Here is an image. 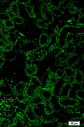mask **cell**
Returning a JSON list of instances; mask_svg holds the SVG:
<instances>
[{"label":"cell","instance_id":"6da1fadb","mask_svg":"<svg viewBox=\"0 0 84 127\" xmlns=\"http://www.w3.org/2000/svg\"><path fill=\"white\" fill-rule=\"evenodd\" d=\"M18 103L14 96H2L0 98V116L11 118L18 111Z\"/></svg>","mask_w":84,"mask_h":127},{"label":"cell","instance_id":"7a4b0ae2","mask_svg":"<svg viewBox=\"0 0 84 127\" xmlns=\"http://www.w3.org/2000/svg\"><path fill=\"white\" fill-rule=\"evenodd\" d=\"M56 67L54 64L48 69L42 77L41 81L42 88H45L54 90L58 82L55 79L54 73Z\"/></svg>","mask_w":84,"mask_h":127},{"label":"cell","instance_id":"3957f363","mask_svg":"<svg viewBox=\"0 0 84 127\" xmlns=\"http://www.w3.org/2000/svg\"><path fill=\"white\" fill-rule=\"evenodd\" d=\"M21 46H24L25 48V50L22 52L26 55L41 49L38 45L37 40L28 39L24 40Z\"/></svg>","mask_w":84,"mask_h":127},{"label":"cell","instance_id":"277c9868","mask_svg":"<svg viewBox=\"0 0 84 127\" xmlns=\"http://www.w3.org/2000/svg\"><path fill=\"white\" fill-rule=\"evenodd\" d=\"M26 56L27 60L31 62H41L47 56L42 49H41L36 51L27 54Z\"/></svg>","mask_w":84,"mask_h":127},{"label":"cell","instance_id":"5b68a950","mask_svg":"<svg viewBox=\"0 0 84 127\" xmlns=\"http://www.w3.org/2000/svg\"><path fill=\"white\" fill-rule=\"evenodd\" d=\"M73 82L71 81L65 82L61 87L58 92L59 96L62 98H68L73 87Z\"/></svg>","mask_w":84,"mask_h":127},{"label":"cell","instance_id":"8992f818","mask_svg":"<svg viewBox=\"0 0 84 127\" xmlns=\"http://www.w3.org/2000/svg\"><path fill=\"white\" fill-rule=\"evenodd\" d=\"M58 103L60 106L63 108L74 107L79 104V101L75 98H59Z\"/></svg>","mask_w":84,"mask_h":127},{"label":"cell","instance_id":"52a82bcc","mask_svg":"<svg viewBox=\"0 0 84 127\" xmlns=\"http://www.w3.org/2000/svg\"><path fill=\"white\" fill-rule=\"evenodd\" d=\"M53 33H49L47 31L43 30L40 34L37 39L38 44L40 48L42 49L49 43L50 36Z\"/></svg>","mask_w":84,"mask_h":127},{"label":"cell","instance_id":"ba28073f","mask_svg":"<svg viewBox=\"0 0 84 127\" xmlns=\"http://www.w3.org/2000/svg\"><path fill=\"white\" fill-rule=\"evenodd\" d=\"M81 55L80 54H76L69 56L67 60L66 66L72 68L75 70L78 68L81 61Z\"/></svg>","mask_w":84,"mask_h":127},{"label":"cell","instance_id":"9c48e42d","mask_svg":"<svg viewBox=\"0 0 84 127\" xmlns=\"http://www.w3.org/2000/svg\"><path fill=\"white\" fill-rule=\"evenodd\" d=\"M69 56L65 53L62 51L55 59V64L58 67H63L66 66Z\"/></svg>","mask_w":84,"mask_h":127},{"label":"cell","instance_id":"30bf717a","mask_svg":"<svg viewBox=\"0 0 84 127\" xmlns=\"http://www.w3.org/2000/svg\"><path fill=\"white\" fill-rule=\"evenodd\" d=\"M38 66L36 64L29 62L26 64L25 68V72L27 77H31L35 75L38 73Z\"/></svg>","mask_w":84,"mask_h":127},{"label":"cell","instance_id":"8fae6325","mask_svg":"<svg viewBox=\"0 0 84 127\" xmlns=\"http://www.w3.org/2000/svg\"><path fill=\"white\" fill-rule=\"evenodd\" d=\"M58 36L53 33L50 36V41L49 43L42 49L45 53L48 55L49 53L50 50L54 46L58 45Z\"/></svg>","mask_w":84,"mask_h":127},{"label":"cell","instance_id":"7c38bea8","mask_svg":"<svg viewBox=\"0 0 84 127\" xmlns=\"http://www.w3.org/2000/svg\"><path fill=\"white\" fill-rule=\"evenodd\" d=\"M63 69L64 74V77L63 78V82L71 81L73 82L75 70L72 67L67 66L63 67Z\"/></svg>","mask_w":84,"mask_h":127},{"label":"cell","instance_id":"4fadbf2b","mask_svg":"<svg viewBox=\"0 0 84 127\" xmlns=\"http://www.w3.org/2000/svg\"><path fill=\"white\" fill-rule=\"evenodd\" d=\"M28 84L29 86L37 90L42 88L41 80L36 75L30 77Z\"/></svg>","mask_w":84,"mask_h":127},{"label":"cell","instance_id":"5bb4252c","mask_svg":"<svg viewBox=\"0 0 84 127\" xmlns=\"http://www.w3.org/2000/svg\"><path fill=\"white\" fill-rule=\"evenodd\" d=\"M84 74L83 72L79 69L76 70L73 78V83L80 85L84 80Z\"/></svg>","mask_w":84,"mask_h":127},{"label":"cell","instance_id":"9a60e30c","mask_svg":"<svg viewBox=\"0 0 84 127\" xmlns=\"http://www.w3.org/2000/svg\"><path fill=\"white\" fill-rule=\"evenodd\" d=\"M41 96L44 100H50L54 95V90L45 88L40 89Z\"/></svg>","mask_w":84,"mask_h":127},{"label":"cell","instance_id":"2e32d148","mask_svg":"<svg viewBox=\"0 0 84 127\" xmlns=\"http://www.w3.org/2000/svg\"><path fill=\"white\" fill-rule=\"evenodd\" d=\"M32 105L34 113L37 117L40 118L45 115L43 103L37 105Z\"/></svg>","mask_w":84,"mask_h":127},{"label":"cell","instance_id":"e0dca14e","mask_svg":"<svg viewBox=\"0 0 84 127\" xmlns=\"http://www.w3.org/2000/svg\"><path fill=\"white\" fill-rule=\"evenodd\" d=\"M49 11L54 17H59L64 14L63 12L60 8L52 5L50 0H49Z\"/></svg>","mask_w":84,"mask_h":127},{"label":"cell","instance_id":"ac0fdd59","mask_svg":"<svg viewBox=\"0 0 84 127\" xmlns=\"http://www.w3.org/2000/svg\"><path fill=\"white\" fill-rule=\"evenodd\" d=\"M45 114L47 115H49L53 113L54 109L53 104L50 100H45L43 101Z\"/></svg>","mask_w":84,"mask_h":127},{"label":"cell","instance_id":"d6986e66","mask_svg":"<svg viewBox=\"0 0 84 127\" xmlns=\"http://www.w3.org/2000/svg\"><path fill=\"white\" fill-rule=\"evenodd\" d=\"M40 18L45 23L51 22L54 20V17L49 11L41 12Z\"/></svg>","mask_w":84,"mask_h":127},{"label":"cell","instance_id":"ffe728a7","mask_svg":"<svg viewBox=\"0 0 84 127\" xmlns=\"http://www.w3.org/2000/svg\"><path fill=\"white\" fill-rule=\"evenodd\" d=\"M24 7L30 17L36 19L37 18V16L35 12V5H31L30 4H26L24 5Z\"/></svg>","mask_w":84,"mask_h":127},{"label":"cell","instance_id":"44dd1931","mask_svg":"<svg viewBox=\"0 0 84 127\" xmlns=\"http://www.w3.org/2000/svg\"><path fill=\"white\" fill-rule=\"evenodd\" d=\"M78 19L75 25L77 27L84 26V8L81 7L80 8L78 11Z\"/></svg>","mask_w":84,"mask_h":127},{"label":"cell","instance_id":"7402d4cb","mask_svg":"<svg viewBox=\"0 0 84 127\" xmlns=\"http://www.w3.org/2000/svg\"><path fill=\"white\" fill-rule=\"evenodd\" d=\"M64 74L63 68L56 66L54 73V77L56 81L58 82L61 79H63Z\"/></svg>","mask_w":84,"mask_h":127},{"label":"cell","instance_id":"603a6c76","mask_svg":"<svg viewBox=\"0 0 84 127\" xmlns=\"http://www.w3.org/2000/svg\"><path fill=\"white\" fill-rule=\"evenodd\" d=\"M62 51V48L58 47L57 45H56L54 46L51 49L48 55H50V56L51 57L55 58V57L58 56Z\"/></svg>","mask_w":84,"mask_h":127},{"label":"cell","instance_id":"cb8c5ba5","mask_svg":"<svg viewBox=\"0 0 84 127\" xmlns=\"http://www.w3.org/2000/svg\"><path fill=\"white\" fill-rule=\"evenodd\" d=\"M76 0H62L61 6L64 9L68 8L71 5L76 3Z\"/></svg>","mask_w":84,"mask_h":127},{"label":"cell","instance_id":"d4e9b609","mask_svg":"<svg viewBox=\"0 0 84 127\" xmlns=\"http://www.w3.org/2000/svg\"><path fill=\"white\" fill-rule=\"evenodd\" d=\"M56 25V23L55 20L49 22L45 23L44 30H53Z\"/></svg>","mask_w":84,"mask_h":127},{"label":"cell","instance_id":"484cf974","mask_svg":"<svg viewBox=\"0 0 84 127\" xmlns=\"http://www.w3.org/2000/svg\"><path fill=\"white\" fill-rule=\"evenodd\" d=\"M35 24L38 28L44 30L45 22L40 18H37L36 19Z\"/></svg>","mask_w":84,"mask_h":127},{"label":"cell","instance_id":"4316f807","mask_svg":"<svg viewBox=\"0 0 84 127\" xmlns=\"http://www.w3.org/2000/svg\"><path fill=\"white\" fill-rule=\"evenodd\" d=\"M75 95L76 98L81 100L84 101V90L79 89L76 91Z\"/></svg>","mask_w":84,"mask_h":127},{"label":"cell","instance_id":"83f0119b","mask_svg":"<svg viewBox=\"0 0 84 127\" xmlns=\"http://www.w3.org/2000/svg\"><path fill=\"white\" fill-rule=\"evenodd\" d=\"M75 5V4H73L71 5L68 8L69 12L71 14H75L78 12L79 9L78 7L76 6Z\"/></svg>","mask_w":84,"mask_h":127},{"label":"cell","instance_id":"f1b7e54d","mask_svg":"<svg viewBox=\"0 0 84 127\" xmlns=\"http://www.w3.org/2000/svg\"><path fill=\"white\" fill-rule=\"evenodd\" d=\"M67 24L68 26H73L76 24L77 22V19L75 17H72L68 19L65 21Z\"/></svg>","mask_w":84,"mask_h":127},{"label":"cell","instance_id":"f546056e","mask_svg":"<svg viewBox=\"0 0 84 127\" xmlns=\"http://www.w3.org/2000/svg\"><path fill=\"white\" fill-rule=\"evenodd\" d=\"M57 24L62 29L68 26V25L67 24L65 21L63 20H61L59 21L58 24Z\"/></svg>","mask_w":84,"mask_h":127},{"label":"cell","instance_id":"4dcf8cb0","mask_svg":"<svg viewBox=\"0 0 84 127\" xmlns=\"http://www.w3.org/2000/svg\"><path fill=\"white\" fill-rule=\"evenodd\" d=\"M62 29L56 24V26L54 27V29L52 30H53V33L54 34L58 36L60 33L61 31L62 30Z\"/></svg>","mask_w":84,"mask_h":127},{"label":"cell","instance_id":"1f68e13d","mask_svg":"<svg viewBox=\"0 0 84 127\" xmlns=\"http://www.w3.org/2000/svg\"><path fill=\"white\" fill-rule=\"evenodd\" d=\"M69 126H80V122L79 121H69Z\"/></svg>","mask_w":84,"mask_h":127},{"label":"cell","instance_id":"d6a6232c","mask_svg":"<svg viewBox=\"0 0 84 127\" xmlns=\"http://www.w3.org/2000/svg\"><path fill=\"white\" fill-rule=\"evenodd\" d=\"M81 89L84 90V80L80 84Z\"/></svg>","mask_w":84,"mask_h":127},{"label":"cell","instance_id":"836d02e7","mask_svg":"<svg viewBox=\"0 0 84 127\" xmlns=\"http://www.w3.org/2000/svg\"><path fill=\"white\" fill-rule=\"evenodd\" d=\"M3 96V94H2V93L0 92V98H1V97Z\"/></svg>","mask_w":84,"mask_h":127},{"label":"cell","instance_id":"e575fe53","mask_svg":"<svg viewBox=\"0 0 84 127\" xmlns=\"http://www.w3.org/2000/svg\"><path fill=\"white\" fill-rule=\"evenodd\" d=\"M10 7L11 8H12L13 7V6L12 5H10Z\"/></svg>","mask_w":84,"mask_h":127},{"label":"cell","instance_id":"d590c367","mask_svg":"<svg viewBox=\"0 0 84 127\" xmlns=\"http://www.w3.org/2000/svg\"><path fill=\"white\" fill-rule=\"evenodd\" d=\"M11 12L12 13V14L14 13V12L13 10H12Z\"/></svg>","mask_w":84,"mask_h":127},{"label":"cell","instance_id":"8d00e7d4","mask_svg":"<svg viewBox=\"0 0 84 127\" xmlns=\"http://www.w3.org/2000/svg\"><path fill=\"white\" fill-rule=\"evenodd\" d=\"M10 22L11 23H13L12 21V20H10Z\"/></svg>","mask_w":84,"mask_h":127},{"label":"cell","instance_id":"74e56055","mask_svg":"<svg viewBox=\"0 0 84 127\" xmlns=\"http://www.w3.org/2000/svg\"><path fill=\"white\" fill-rule=\"evenodd\" d=\"M9 45V43H7V46H8Z\"/></svg>","mask_w":84,"mask_h":127},{"label":"cell","instance_id":"f35d334b","mask_svg":"<svg viewBox=\"0 0 84 127\" xmlns=\"http://www.w3.org/2000/svg\"><path fill=\"white\" fill-rule=\"evenodd\" d=\"M1 26L2 27H3V24H1Z\"/></svg>","mask_w":84,"mask_h":127},{"label":"cell","instance_id":"ab89813d","mask_svg":"<svg viewBox=\"0 0 84 127\" xmlns=\"http://www.w3.org/2000/svg\"><path fill=\"white\" fill-rule=\"evenodd\" d=\"M1 31L2 32H3L4 31V30H2Z\"/></svg>","mask_w":84,"mask_h":127},{"label":"cell","instance_id":"60d3db41","mask_svg":"<svg viewBox=\"0 0 84 127\" xmlns=\"http://www.w3.org/2000/svg\"><path fill=\"white\" fill-rule=\"evenodd\" d=\"M1 54L2 55H3V52H1Z\"/></svg>","mask_w":84,"mask_h":127},{"label":"cell","instance_id":"b9f144b4","mask_svg":"<svg viewBox=\"0 0 84 127\" xmlns=\"http://www.w3.org/2000/svg\"><path fill=\"white\" fill-rule=\"evenodd\" d=\"M2 46H3V47H5V44H3Z\"/></svg>","mask_w":84,"mask_h":127},{"label":"cell","instance_id":"7bdbcfd3","mask_svg":"<svg viewBox=\"0 0 84 127\" xmlns=\"http://www.w3.org/2000/svg\"><path fill=\"white\" fill-rule=\"evenodd\" d=\"M13 22L14 21V19H12V21Z\"/></svg>","mask_w":84,"mask_h":127},{"label":"cell","instance_id":"ee69618b","mask_svg":"<svg viewBox=\"0 0 84 127\" xmlns=\"http://www.w3.org/2000/svg\"><path fill=\"white\" fill-rule=\"evenodd\" d=\"M1 33H2V35L3 34H4V32H1Z\"/></svg>","mask_w":84,"mask_h":127},{"label":"cell","instance_id":"f6af8a7d","mask_svg":"<svg viewBox=\"0 0 84 127\" xmlns=\"http://www.w3.org/2000/svg\"><path fill=\"white\" fill-rule=\"evenodd\" d=\"M2 35L3 36V37H5V35L4 34H3Z\"/></svg>","mask_w":84,"mask_h":127}]
</instances>
